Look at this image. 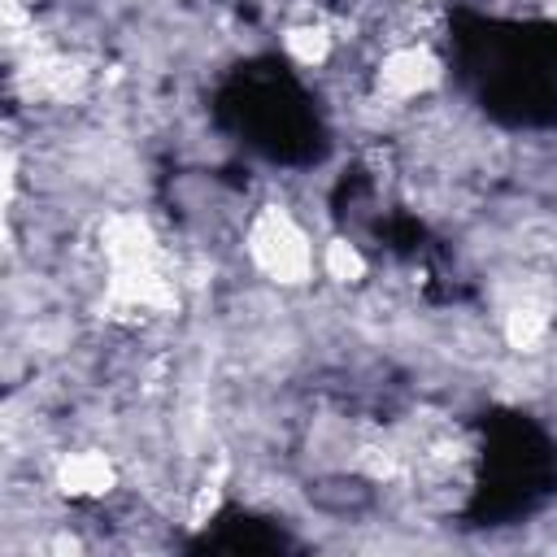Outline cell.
Returning a JSON list of instances; mask_svg holds the SVG:
<instances>
[{"mask_svg": "<svg viewBox=\"0 0 557 557\" xmlns=\"http://www.w3.org/2000/svg\"><path fill=\"white\" fill-rule=\"evenodd\" d=\"M244 248H248L252 265L270 283L296 287V283H309L313 270H322L318 265L322 248H313V239L305 235V226L296 222V213L283 209V205H261L248 218V244Z\"/></svg>", "mask_w": 557, "mask_h": 557, "instance_id": "6da1fadb", "label": "cell"}, {"mask_svg": "<svg viewBox=\"0 0 557 557\" xmlns=\"http://www.w3.org/2000/svg\"><path fill=\"white\" fill-rule=\"evenodd\" d=\"M57 474L70 496H104L113 483V466L104 453H70Z\"/></svg>", "mask_w": 557, "mask_h": 557, "instance_id": "7a4b0ae2", "label": "cell"}]
</instances>
